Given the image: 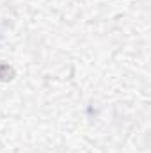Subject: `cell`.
<instances>
[{
  "instance_id": "6da1fadb",
  "label": "cell",
  "mask_w": 151,
  "mask_h": 153,
  "mask_svg": "<svg viewBox=\"0 0 151 153\" xmlns=\"http://www.w3.org/2000/svg\"><path fill=\"white\" fill-rule=\"evenodd\" d=\"M14 76H16V71H14L13 66H9V64H5V62H0V80H2V82H9V80H13Z\"/></svg>"
}]
</instances>
